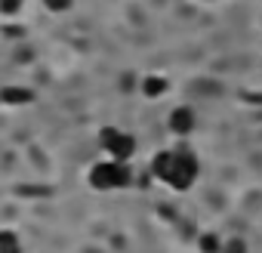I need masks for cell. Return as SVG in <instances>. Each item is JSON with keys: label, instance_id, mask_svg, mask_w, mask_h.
Wrapping results in <instances>:
<instances>
[{"label": "cell", "instance_id": "obj_1", "mask_svg": "<svg viewBox=\"0 0 262 253\" xmlns=\"http://www.w3.org/2000/svg\"><path fill=\"white\" fill-rule=\"evenodd\" d=\"M151 176L167 185L170 192H188L198 176H201V161L188 145H173V149H161L151 158Z\"/></svg>", "mask_w": 262, "mask_h": 253}, {"label": "cell", "instance_id": "obj_2", "mask_svg": "<svg viewBox=\"0 0 262 253\" xmlns=\"http://www.w3.org/2000/svg\"><path fill=\"white\" fill-rule=\"evenodd\" d=\"M86 185L93 192H123V188L133 185V170H129L126 161L99 158L86 170Z\"/></svg>", "mask_w": 262, "mask_h": 253}, {"label": "cell", "instance_id": "obj_3", "mask_svg": "<svg viewBox=\"0 0 262 253\" xmlns=\"http://www.w3.org/2000/svg\"><path fill=\"white\" fill-rule=\"evenodd\" d=\"M99 149H102V158H114V161H133L136 155V136L123 130V126H102L99 130Z\"/></svg>", "mask_w": 262, "mask_h": 253}, {"label": "cell", "instance_id": "obj_4", "mask_svg": "<svg viewBox=\"0 0 262 253\" xmlns=\"http://www.w3.org/2000/svg\"><path fill=\"white\" fill-rule=\"evenodd\" d=\"M167 126H170V133L185 139L194 133V126H198V111L191 105H173L170 114H167Z\"/></svg>", "mask_w": 262, "mask_h": 253}, {"label": "cell", "instance_id": "obj_5", "mask_svg": "<svg viewBox=\"0 0 262 253\" xmlns=\"http://www.w3.org/2000/svg\"><path fill=\"white\" fill-rule=\"evenodd\" d=\"M37 99V93L31 87H22V83H7L0 87V102H4L7 108H25Z\"/></svg>", "mask_w": 262, "mask_h": 253}, {"label": "cell", "instance_id": "obj_6", "mask_svg": "<svg viewBox=\"0 0 262 253\" xmlns=\"http://www.w3.org/2000/svg\"><path fill=\"white\" fill-rule=\"evenodd\" d=\"M139 93H142V99H148V102H158V99H164L167 93H170V80L164 77V74H142L139 77Z\"/></svg>", "mask_w": 262, "mask_h": 253}, {"label": "cell", "instance_id": "obj_7", "mask_svg": "<svg viewBox=\"0 0 262 253\" xmlns=\"http://www.w3.org/2000/svg\"><path fill=\"white\" fill-rule=\"evenodd\" d=\"M0 253H25L22 235L16 228H0Z\"/></svg>", "mask_w": 262, "mask_h": 253}, {"label": "cell", "instance_id": "obj_8", "mask_svg": "<svg viewBox=\"0 0 262 253\" xmlns=\"http://www.w3.org/2000/svg\"><path fill=\"white\" fill-rule=\"evenodd\" d=\"M222 244H225V241H222L216 231H204V235L198 238V250H201V253H222Z\"/></svg>", "mask_w": 262, "mask_h": 253}, {"label": "cell", "instance_id": "obj_9", "mask_svg": "<svg viewBox=\"0 0 262 253\" xmlns=\"http://www.w3.org/2000/svg\"><path fill=\"white\" fill-rule=\"evenodd\" d=\"M40 7L47 13H53V16H62V13H68L74 7V0H40Z\"/></svg>", "mask_w": 262, "mask_h": 253}, {"label": "cell", "instance_id": "obj_10", "mask_svg": "<svg viewBox=\"0 0 262 253\" xmlns=\"http://www.w3.org/2000/svg\"><path fill=\"white\" fill-rule=\"evenodd\" d=\"M222 253H250V247H247V241H244V238H225Z\"/></svg>", "mask_w": 262, "mask_h": 253}, {"label": "cell", "instance_id": "obj_11", "mask_svg": "<svg viewBox=\"0 0 262 253\" xmlns=\"http://www.w3.org/2000/svg\"><path fill=\"white\" fill-rule=\"evenodd\" d=\"M22 13V0H0V16H19Z\"/></svg>", "mask_w": 262, "mask_h": 253}]
</instances>
